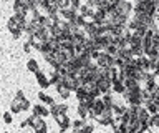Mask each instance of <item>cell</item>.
I'll return each instance as SVG.
<instances>
[{"label":"cell","instance_id":"obj_12","mask_svg":"<svg viewBox=\"0 0 159 133\" xmlns=\"http://www.w3.org/2000/svg\"><path fill=\"white\" fill-rule=\"evenodd\" d=\"M25 98V97H23ZM23 98L20 97H15L12 100V105H10V112L13 113V115H17V113L23 112Z\"/></svg>","mask_w":159,"mask_h":133},{"label":"cell","instance_id":"obj_11","mask_svg":"<svg viewBox=\"0 0 159 133\" xmlns=\"http://www.w3.org/2000/svg\"><path fill=\"white\" fill-rule=\"evenodd\" d=\"M98 88L101 90V93L104 95V93H109V92H113V80H109V78H101L98 83Z\"/></svg>","mask_w":159,"mask_h":133},{"label":"cell","instance_id":"obj_16","mask_svg":"<svg viewBox=\"0 0 159 133\" xmlns=\"http://www.w3.org/2000/svg\"><path fill=\"white\" fill-rule=\"evenodd\" d=\"M126 110H128V107L123 105V103H119V102H116V103L113 105V113H114V116H123L124 113H126Z\"/></svg>","mask_w":159,"mask_h":133},{"label":"cell","instance_id":"obj_7","mask_svg":"<svg viewBox=\"0 0 159 133\" xmlns=\"http://www.w3.org/2000/svg\"><path fill=\"white\" fill-rule=\"evenodd\" d=\"M83 30L86 32V35L89 38H94V37L99 35V25H98V23H94L93 20H88L86 25L83 27Z\"/></svg>","mask_w":159,"mask_h":133},{"label":"cell","instance_id":"obj_31","mask_svg":"<svg viewBox=\"0 0 159 133\" xmlns=\"http://www.w3.org/2000/svg\"><path fill=\"white\" fill-rule=\"evenodd\" d=\"M32 48H33V47L30 45V42H25V43H23V52H25V53H30V52H32Z\"/></svg>","mask_w":159,"mask_h":133},{"label":"cell","instance_id":"obj_17","mask_svg":"<svg viewBox=\"0 0 159 133\" xmlns=\"http://www.w3.org/2000/svg\"><path fill=\"white\" fill-rule=\"evenodd\" d=\"M126 92V85H124L123 80H114L113 82V93H119V95H123V93Z\"/></svg>","mask_w":159,"mask_h":133},{"label":"cell","instance_id":"obj_8","mask_svg":"<svg viewBox=\"0 0 159 133\" xmlns=\"http://www.w3.org/2000/svg\"><path fill=\"white\" fill-rule=\"evenodd\" d=\"M30 10L27 8V5L22 2V0H13V15L18 17H27V13Z\"/></svg>","mask_w":159,"mask_h":133},{"label":"cell","instance_id":"obj_30","mask_svg":"<svg viewBox=\"0 0 159 133\" xmlns=\"http://www.w3.org/2000/svg\"><path fill=\"white\" fill-rule=\"evenodd\" d=\"M81 131L83 133H94V126L91 125V123H86V125L81 128Z\"/></svg>","mask_w":159,"mask_h":133},{"label":"cell","instance_id":"obj_10","mask_svg":"<svg viewBox=\"0 0 159 133\" xmlns=\"http://www.w3.org/2000/svg\"><path fill=\"white\" fill-rule=\"evenodd\" d=\"M35 78H37V83L40 85L42 90H47V88L52 85V83H50V78H47V75H45L43 72H40V70L35 73Z\"/></svg>","mask_w":159,"mask_h":133},{"label":"cell","instance_id":"obj_32","mask_svg":"<svg viewBox=\"0 0 159 133\" xmlns=\"http://www.w3.org/2000/svg\"><path fill=\"white\" fill-rule=\"evenodd\" d=\"M27 126H30V123H28V120H23L22 123H20V128H27Z\"/></svg>","mask_w":159,"mask_h":133},{"label":"cell","instance_id":"obj_18","mask_svg":"<svg viewBox=\"0 0 159 133\" xmlns=\"http://www.w3.org/2000/svg\"><path fill=\"white\" fill-rule=\"evenodd\" d=\"M124 85H126L128 90H133V88L141 87V82L136 80V78H133V77H128V78H124Z\"/></svg>","mask_w":159,"mask_h":133},{"label":"cell","instance_id":"obj_27","mask_svg":"<svg viewBox=\"0 0 159 133\" xmlns=\"http://www.w3.org/2000/svg\"><path fill=\"white\" fill-rule=\"evenodd\" d=\"M88 118H78V120H73V128H83L84 125H86Z\"/></svg>","mask_w":159,"mask_h":133},{"label":"cell","instance_id":"obj_21","mask_svg":"<svg viewBox=\"0 0 159 133\" xmlns=\"http://www.w3.org/2000/svg\"><path fill=\"white\" fill-rule=\"evenodd\" d=\"M101 98H103L104 105H106L108 108H113V105L116 103V100H114V97H113V92H109V93H104V95H103Z\"/></svg>","mask_w":159,"mask_h":133},{"label":"cell","instance_id":"obj_35","mask_svg":"<svg viewBox=\"0 0 159 133\" xmlns=\"http://www.w3.org/2000/svg\"><path fill=\"white\" fill-rule=\"evenodd\" d=\"M114 133H129V131L124 130V128H119V130H114Z\"/></svg>","mask_w":159,"mask_h":133},{"label":"cell","instance_id":"obj_13","mask_svg":"<svg viewBox=\"0 0 159 133\" xmlns=\"http://www.w3.org/2000/svg\"><path fill=\"white\" fill-rule=\"evenodd\" d=\"M50 113H52V116L61 115V113H68V107L65 103H55V105L50 107Z\"/></svg>","mask_w":159,"mask_h":133},{"label":"cell","instance_id":"obj_9","mask_svg":"<svg viewBox=\"0 0 159 133\" xmlns=\"http://www.w3.org/2000/svg\"><path fill=\"white\" fill-rule=\"evenodd\" d=\"M60 15H61L63 20H66V22H75V18H76L80 13L78 10H75V8H63V10H60Z\"/></svg>","mask_w":159,"mask_h":133},{"label":"cell","instance_id":"obj_15","mask_svg":"<svg viewBox=\"0 0 159 133\" xmlns=\"http://www.w3.org/2000/svg\"><path fill=\"white\" fill-rule=\"evenodd\" d=\"M38 102L40 103H45V105H55V100H53V97H50L48 93H45V92H40L38 93Z\"/></svg>","mask_w":159,"mask_h":133},{"label":"cell","instance_id":"obj_14","mask_svg":"<svg viewBox=\"0 0 159 133\" xmlns=\"http://www.w3.org/2000/svg\"><path fill=\"white\" fill-rule=\"evenodd\" d=\"M32 112H33V115H37V116H48V115H52V113H50V110L47 107H43L42 103H37V105H33L32 107Z\"/></svg>","mask_w":159,"mask_h":133},{"label":"cell","instance_id":"obj_22","mask_svg":"<svg viewBox=\"0 0 159 133\" xmlns=\"http://www.w3.org/2000/svg\"><path fill=\"white\" fill-rule=\"evenodd\" d=\"M27 70H28V72H32V73H37V72L40 70L38 62L35 60V58H30V60L27 62Z\"/></svg>","mask_w":159,"mask_h":133},{"label":"cell","instance_id":"obj_24","mask_svg":"<svg viewBox=\"0 0 159 133\" xmlns=\"http://www.w3.org/2000/svg\"><path fill=\"white\" fill-rule=\"evenodd\" d=\"M144 107L148 108V112L151 113V115H154V113H157V103H156V100H151V102H148Z\"/></svg>","mask_w":159,"mask_h":133},{"label":"cell","instance_id":"obj_2","mask_svg":"<svg viewBox=\"0 0 159 133\" xmlns=\"http://www.w3.org/2000/svg\"><path fill=\"white\" fill-rule=\"evenodd\" d=\"M30 126L33 128V131H47V123H45L43 116H37V115H32L27 118Z\"/></svg>","mask_w":159,"mask_h":133},{"label":"cell","instance_id":"obj_19","mask_svg":"<svg viewBox=\"0 0 159 133\" xmlns=\"http://www.w3.org/2000/svg\"><path fill=\"white\" fill-rule=\"evenodd\" d=\"M78 60H80V67H89V65H93V57L89 55V53H84V55L81 57H78Z\"/></svg>","mask_w":159,"mask_h":133},{"label":"cell","instance_id":"obj_37","mask_svg":"<svg viewBox=\"0 0 159 133\" xmlns=\"http://www.w3.org/2000/svg\"><path fill=\"white\" fill-rule=\"evenodd\" d=\"M157 17H159V7H157Z\"/></svg>","mask_w":159,"mask_h":133},{"label":"cell","instance_id":"obj_28","mask_svg":"<svg viewBox=\"0 0 159 133\" xmlns=\"http://www.w3.org/2000/svg\"><path fill=\"white\" fill-rule=\"evenodd\" d=\"M86 97H88L86 90H84V88H81V87H80L78 90H76V100H78V102H81L83 98H86Z\"/></svg>","mask_w":159,"mask_h":133},{"label":"cell","instance_id":"obj_23","mask_svg":"<svg viewBox=\"0 0 159 133\" xmlns=\"http://www.w3.org/2000/svg\"><path fill=\"white\" fill-rule=\"evenodd\" d=\"M57 90H58V93H60V97H61V98H65V100H66V98L70 97V92H71L68 87H65L63 83H61V85H58V87H57Z\"/></svg>","mask_w":159,"mask_h":133},{"label":"cell","instance_id":"obj_26","mask_svg":"<svg viewBox=\"0 0 159 133\" xmlns=\"http://www.w3.org/2000/svg\"><path fill=\"white\" fill-rule=\"evenodd\" d=\"M111 126H113V130H119V128L123 126V118H121V116H114Z\"/></svg>","mask_w":159,"mask_h":133},{"label":"cell","instance_id":"obj_34","mask_svg":"<svg viewBox=\"0 0 159 133\" xmlns=\"http://www.w3.org/2000/svg\"><path fill=\"white\" fill-rule=\"evenodd\" d=\"M15 97H20V98H23L25 95H23V90H17V95Z\"/></svg>","mask_w":159,"mask_h":133},{"label":"cell","instance_id":"obj_25","mask_svg":"<svg viewBox=\"0 0 159 133\" xmlns=\"http://www.w3.org/2000/svg\"><path fill=\"white\" fill-rule=\"evenodd\" d=\"M149 123H151V130H152V128H159V113H154V115H151V120H149Z\"/></svg>","mask_w":159,"mask_h":133},{"label":"cell","instance_id":"obj_4","mask_svg":"<svg viewBox=\"0 0 159 133\" xmlns=\"http://www.w3.org/2000/svg\"><path fill=\"white\" fill-rule=\"evenodd\" d=\"M94 120H96L99 125H111L113 123V120H114V113H113V108H104L103 110V113L99 116H96L94 118Z\"/></svg>","mask_w":159,"mask_h":133},{"label":"cell","instance_id":"obj_29","mask_svg":"<svg viewBox=\"0 0 159 133\" xmlns=\"http://www.w3.org/2000/svg\"><path fill=\"white\" fill-rule=\"evenodd\" d=\"M3 121L7 123V125H10V123L13 121V113L12 112H5L3 113Z\"/></svg>","mask_w":159,"mask_h":133},{"label":"cell","instance_id":"obj_3","mask_svg":"<svg viewBox=\"0 0 159 133\" xmlns=\"http://www.w3.org/2000/svg\"><path fill=\"white\" fill-rule=\"evenodd\" d=\"M116 13L118 15H124V17H129L133 13L134 10V7H133V3L129 2V0H121V2H118V5H116Z\"/></svg>","mask_w":159,"mask_h":133},{"label":"cell","instance_id":"obj_6","mask_svg":"<svg viewBox=\"0 0 159 133\" xmlns=\"http://www.w3.org/2000/svg\"><path fill=\"white\" fill-rule=\"evenodd\" d=\"M63 85L65 87H68L71 92H76L80 87H81V83H80V80H78V77H75V75H65L63 77Z\"/></svg>","mask_w":159,"mask_h":133},{"label":"cell","instance_id":"obj_36","mask_svg":"<svg viewBox=\"0 0 159 133\" xmlns=\"http://www.w3.org/2000/svg\"><path fill=\"white\" fill-rule=\"evenodd\" d=\"M71 133H83V131H81V128H73Z\"/></svg>","mask_w":159,"mask_h":133},{"label":"cell","instance_id":"obj_5","mask_svg":"<svg viewBox=\"0 0 159 133\" xmlns=\"http://www.w3.org/2000/svg\"><path fill=\"white\" fill-rule=\"evenodd\" d=\"M53 118H55V121L60 125V131H61V133H65L70 126H73V121L68 118L66 113H61V115H57V116H53Z\"/></svg>","mask_w":159,"mask_h":133},{"label":"cell","instance_id":"obj_33","mask_svg":"<svg viewBox=\"0 0 159 133\" xmlns=\"http://www.w3.org/2000/svg\"><path fill=\"white\" fill-rule=\"evenodd\" d=\"M154 75L159 77V60H156V70H154Z\"/></svg>","mask_w":159,"mask_h":133},{"label":"cell","instance_id":"obj_1","mask_svg":"<svg viewBox=\"0 0 159 133\" xmlns=\"http://www.w3.org/2000/svg\"><path fill=\"white\" fill-rule=\"evenodd\" d=\"M123 98L126 102V105H144L143 102V87L139 88H133V90H128L123 93Z\"/></svg>","mask_w":159,"mask_h":133},{"label":"cell","instance_id":"obj_20","mask_svg":"<svg viewBox=\"0 0 159 133\" xmlns=\"http://www.w3.org/2000/svg\"><path fill=\"white\" fill-rule=\"evenodd\" d=\"M76 113H78L80 118H89V108L86 105H83V103H80V105H78Z\"/></svg>","mask_w":159,"mask_h":133}]
</instances>
